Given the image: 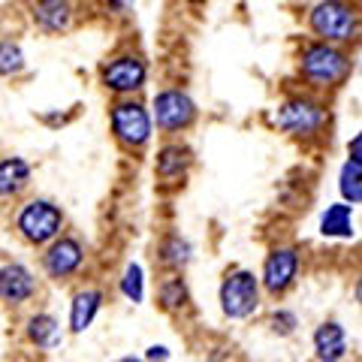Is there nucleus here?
I'll return each mask as SVG.
<instances>
[{"mask_svg":"<svg viewBox=\"0 0 362 362\" xmlns=\"http://www.w3.org/2000/svg\"><path fill=\"white\" fill-rule=\"evenodd\" d=\"M350 66H354L350 54H344L332 42L314 40V42L305 45L302 54H299V73L311 88H335V85H341L344 78L350 76Z\"/></svg>","mask_w":362,"mask_h":362,"instance_id":"obj_1","label":"nucleus"},{"mask_svg":"<svg viewBox=\"0 0 362 362\" xmlns=\"http://www.w3.org/2000/svg\"><path fill=\"white\" fill-rule=\"evenodd\" d=\"M308 25L320 42H332V45L350 42L359 30L356 6L347 4V0H320V4L311 6Z\"/></svg>","mask_w":362,"mask_h":362,"instance_id":"obj_2","label":"nucleus"},{"mask_svg":"<svg viewBox=\"0 0 362 362\" xmlns=\"http://www.w3.org/2000/svg\"><path fill=\"white\" fill-rule=\"evenodd\" d=\"M109 121H112V133L121 145L127 148H145L151 139V112L145 109L139 100H118L109 109Z\"/></svg>","mask_w":362,"mask_h":362,"instance_id":"obj_3","label":"nucleus"},{"mask_svg":"<svg viewBox=\"0 0 362 362\" xmlns=\"http://www.w3.org/2000/svg\"><path fill=\"white\" fill-rule=\"evenodd\" d=\"M18 233L21 239L30 245H49L52 239H58L64 230V211L49 199H30L25 209L18 211Z\"/></svg>","mask_w":362,"mask_h":362,"instance_id":"obj_4","label":"nucleus"},{"mask_svg":"<svg viewBox=\"0 0 362 362\" xmlns=\"http://www.w3.org/2000/svg\"><path fill=\"white\" fill-rule=\"evenodd\" d=\"M326 106L317 103L311 97H290L278 106V115L275 124L284 133L296 136V139H308V136H317L326 124Z\"/></svg>","mask_w":362,"mask_h":362,"instance_id":"obj_5","label":"nucleus"},{"mask_svg":"<svg viewBox=\"0 0 362 362\" xmlns=\"http://www.w3.org/2000/svg\"><path fill=\"white\" fill-rule=\"evenodd\" d=\"M259 305V278L247 269H233L221 284V311L230 320H245Z\"/></svg>","mask_w":362,"mask_h":362,"instance_id":"obj_6","label":"nucleus"},{"mask_svg":"<svg viewBox=\"0 0 362 362\" xmlns=\"http://www.w3.org/2000/svg\"><path fill=\"white\" fill-rule=\"evenodd\" d=\"M197 121V103L190 100L187 90L181 88H166L154 97L151 103V124L163 133H181Z\"/></svg>","mask_w":362,"mask_h":362,"instance_id":"obj_7","label":"nucleus"},{"mask_svg":"<svg viewBox=\"0 0 362 362\" xmlns=\"http://www.w3.org/2000/svg\"><path fill=\"white\" fill-rule=\"evenodd\" d=\"M100 78H103V88L112 90V94H136V90L145 88V78H148V64H145L139 54H118V58H112L103 73H100Z\"/></svg>","mask_w":362,"mask_h":362,"instance_id":"obj_8","label":"nucleus"},{"mask_svg":"<svg viewBox=\"0 0 362 362\" xmlns=\"http://www.w3.org/2000/svg\"><path fill=\"white\" fill-rule=\"evenodd\" d=\"M85 263V247L78 239H70V235H58L52 239L49 247L42 254V269L52 281H66L73 278Z\"/></svg>","mask_w":362,"mask_h":362,"instance_id":"obj_9","label":"nucleus"},{"mask_svg":"<svg viewBox=\"0 0 362 362\" xmlns=\"http://www.w3.org/2000/svg\"><path fill=\"white\" fill-rule=\"evenodd\" d=\"M296 275H299V251L296 247H275L263 263L259 284H263L266 293H272V296H281V293H287L293 287Z\"/></svg>","mask_w":362,"mask_h":362,"instance_id":"obj_10","label":"nucleus"},{"mask_svg":"<svg viewBox=\"0 0 362 362\" xmlns=\"http://www.w3.org/2000/svg\"><path fill=\"white\" fill-rule=\"evenodd\" d=\"M37 293V278L21 263H6L0 269V299L6 305H25Z\"/></svg>","mask_w":362,"mask_h":362,"instance_id":"obj_11","label":"nucleus"},{"mask_svg":"<svg viewBox=\"0 0 362 362\" xmlns=\"http://www.w3.org/2000/svg\"><path fill=\"white\" fill-rule=\"evenodd\" d=\"M33 25L45 33H64L73 25V4L70 0H33L30 6Z\"/></svg>","mask_w":362,"mask_h":362,"instance_id":"obj_12","label":"nucleus"},{"mask_svg":"<svg viewBox=\"0 0 362 362\" xmlns=\"http://www.w3.org/2000/svg\"><path fill=\"white\" fill-rule=\"evenodd\" d=\"M314 356L317 362H341L347 356V335L341 323H323L314 332Z\"/></svg>","mask_w":362,"mask_h":362,"instance_id":"obj_13","label":"nucleus"},{"mask_svg":"<svg viewBox=\"0 0 362 362\" xmlns=\"http://www.w3.org/2000/svg\"><path fill=\"white\" fill-rule=\"evenodd\" d=\"M190 163H194V154H190L187 145L173 142V145H163L157 151V160H154V173L160 181H175V178H185Z\"/></svg>","mask_w":362,"mask_h":362,"instance_id":"obj_14","label":"nucleus"},{"mask_svg":"<svg viewBox=\"0 0 362 362\" xmlns=\"http://www.w3.org/2000/svg\"><path fill=\"white\" fill-rule=\"evenodd\" d=\"M100 305H103V290L88 287L76 293L70 302V332L73 335H82L94 323V317L100 314Z\"/></svg>","mask_w":362,"mask_h":362,"instance_id":"obj_15","label":"nucleus"},{"mask_svg":"<svg viewBox=\"0 0 362 362\" xmlns=\"http://www.w3.org/2000/svg\"><path fill=\"white\" fill-rule=\"evenodd\" d=\"M30 163L21 157H4L0 160V197H16L28 187Z\"/></svg>","mask_w":362,"mask_h":362,"instance_id":"obj_16","label":"nucleus"},{"mask_svg":"<svg viewBox=\"0 0 362 362\" xmlns=\"http://www.w3.org/2000/svg\"><path fill=\"white\" fill-rule=\"evenodd\" d=\"M354 206H347V202H335L323 211L320 218V233L326 239H350L354 235Z\"/></svg>","mask_w":362,"mask_h":362,"instance_id":"obj_17","label":"nucleus"},{"mask_svg":"<svg viewBox=\"0 0 362 362\" xmlns=\"http://www.w3.org/2000/svg\"><path fill=\"white\" fill-rule=\"evenodd\" d=\"M28 338L30 344H37L40 350H52L61 344V323L52 314H33L28 320Z\"/></svg>","mask_w":362,"mask_h":362,"instance_id":"obj_18","label":"nucleus"},{"mask_svg":"<svg viewBox=\"0 0 362 362\" xmlns=\"http://www.w3.org/2000/svg\"><path fill=\"white\" fill-rule=\"evenodd\" d=\"M157 257H160V263L173 272H181L190 259H194V247H190L187 239H181V235H166L157 247Z\"/></svg>","mask_w":362,"mask_h":362,"instance_id":"obj_19","label":"nucleus"},{"mask_svg":"<svg viewBox=\"0 0 362 362\" xmlns=\"http://www.w3.org/2000/svg\"><path fill=\"white\" fill-rule=\"evenodd\" d=\"M338 190L350 206H359L362 199V160H347L341 166V181H338Z\"/></svg>","mask_w":362,"mask_h":362,"instance_id":"obj_20","label":"nucleus"},{"mask_svg":"<svg viewBox=\"0 0 362 362\" xmlns=\"http://www.w3.org/2000/svg\"><path fill=\"white\" fill-rule=\"evenodd\" d=\"M187 302H190V293H187V284L181 278L173 275L160 284V305L166 311H181V308H187Z\"/></svg>","mask_w":362,"mask_h":362,"instance_id":"obj_21","label":"nucleus"},{"mask_svg":"<svg viewBox=\"0 0 362 362\" xmlns=\"http://www.w3.org/2000/svg\"><path fill=\"white\" fill-rule=\"evenodd\" d=\"M121 293H124V299H130V302H136V305L145 299V272H142L139 263H130L127 269H124Z\"/></svg>","mask_w":362,"mask_h":362,"instance_id":"obj_22","label":"nucleus"},{"mask_svg":"<svg viewBox=\"0 0 362 362\" xmlns=\"http://www.w3.org/2000/svg\"><path fill=\"white\" fill-rule=\"evenodd\" d=\"M25 70V52L13 40L0 42V76H18Z\"/></svg>","mask_w":362,"mask_h":362,"instance_id":"obj_23","label":"nucleus"},{"mask_svg":"<svg viewBox=\"0 0 362 362\" xmlns=\"http://www.w3.org/2000/svg\"><path fill=\"white\" fill-rule=\"evenodd\" d=\"M296 326H299V317L293 311L278 308L275 314H272V329H275L278 335H293V332H296Z\"/></svg>","mask_w":362,"mask_h":362,"instance_id":"obj_24","label":"nucleus"},{"mask_svg":"<svg viewBox=\"0 0 362 362\" xmlns=\"http://www.w3.org/2000/svg\"><path fill=\"white\" fill-rule=\"evenodd\" d=\"M148 359L151 362H166L169 359V350L163 344H154V347H148Z\"/></svg>","mask_w":362,"mask_h":362,"instance_id":"obj_25","label":"nucleus"},{"mask_svg":"<svg viewBox=\"0 0 362 362\" xmlns=\"http://www.w3.org/2000/svg\"><path fill=\"white\" fill-rule=\"evenodd\" d=\"M359 148H362V136H354V142H350V160H362Z\"/></svg>","mask_w":362,"mask_h":362,"instance_id":"obj_26","label":"nucleus"},{"mask_svg":"<svg viewBox=\"0 0 362 362\" xmlns=\"http://www.w3.org/2000/svg\"><path fill=\"white\" fill-rule=\"evenodd\" d=\"M109 6H115L118 13H127V9H130V0H109Z\"/></svg>","mask_w":362,"mask_h":362,"instance_id":"obj_27","label":"nucleus"},{"mask_svg":"<svg viewBox=\"0 0 362 362\" xmlns=\"http://www.w3.org/2000/svg\"><path fill=\"white\" fill-rule=\"evenodd\" d=\"M121 362H142V359H133V356H127V359H121Z\"/></svg>","mask_w":362,"mask_h":362,"instance_id":"obj_28","label":"nucleus"},{"mask_svg":"<svg viewBox=\"0 0 362 362\" xmlns=\"http://www.w3.org/2000/svg\"><path fill=\"white\" fill-rule=\"evenodd\" d=\"M187 4H202V0H187Z\"/></svg>","mask_w":362,"mask_h":362,"instance_id":"obj_29","label":"nucleus"}]
</instances>
